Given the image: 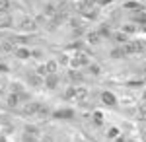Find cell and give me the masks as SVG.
Returning <instances> with one entry per match:
<instances>
[{
  "mask_svg": "<svg viewBox=\"0 0 146 142\" xmlns=\"http://www.w3.org/2000/svg\"><path fill=\"white\" fill-rule=\"evenodd\" d=\"M125 51V55H138V53H142L144 51V45L140 43V41H127L125 45H121Z\"/></svg>",
  "mask_w": 146,
  "mask_h": 142,
  "instance_id": "1",
  "label": "cell"
},
{
  "mask_svg": "<svg viewBox=\"0 0 146 142\" xmlns=\"http://www.w3.org/2000/svg\"><path fill=\"white\" fill-rule=\"evenodd\" d=\"M51 117L56 121H72L74 117H76V111L74 109H68V107H64V109H56L51 113Z\"/></svg>",
  "mask_w": 146,
  "mask_h": 142,
  "instance_id": "2",
  "label": "cell"
},
{
  "mask_svg": "<svg viewBox=\"0 0 146 142\" xmlns=\"http://www.w3.org/2000/svg\"><path fill=\"white\" fill-rule=\"evenodd\" d=\"M58 84H60V76H58L56 72L47 74V76L43 78V86H45L47 90H55V88H58Z\"/></svg>",
  "mask_w": 146,
  "mask_h": 142,
  "instance_id": "3",
  "label": "cell"
},
{
  "mask_svg": "<svg viewBox=\"0 0 146 142\" xmlns=\"http://www.w3.org/2000/svg\"><path fill=\"white\" fill-rule=\"evenodd\" d=\"M70 64L74 66V68H82V66L90 64V58L84 55V53H78V55H74L72 58H70Z\"/></svg>",
  "mask_w": 146,
  "mask_h": 142,
  "instance_id": "4",
  "label": "cell"
},
{
  "mask_svg": "<svg viewBox=\"0 0 146 142\" xmlns=\"http://www.w3.org/2000/svg\"><path fill=\"white\" fill-rule=\"evenodd\" d=\"M101 103L107 107H113V105H117V96L113 92H101Z\"/></svg>",
  "mask_w": 146,
  "mask_h": 142,
  "instance_id": "5",
  "label": "cell"
},
{
  "mask_svg": "<svg viewBox=\"0 0 146 142\" xmlns=\"http://www.w3.org/2000/svg\"><path fill=\"white\" fill-rule=\"evenodd\" d=\"M14 55L18 56V58H22V60H27V58H31V49H27V47H16Z\"/></svg>",
  "mask_w": 146,
  "mask_h": 142,
  "instance_id": "6",
  "label": "cell"
},
{
  "mask_svg": "<svg viewBox=\"0 0 146 142\" xmlns=\"http://www.w3.org/2000/svg\"><path fill=\"white\" fill-rule=\"evenodd\" d=\"M125 10H133L136 14V12H144L146 10V6H142L140 2H135V0H131V2H125V6H123Z\"/></svg>",
  "mask_w": 146,
  "mask_h": 142,
  "instance_id": "7",
  "label": "cell"
},
{
  "mask_svg": "<svg viewBox=\"0 0 146 142\" xmlns=\"http://www.w3.org/2000/svg\"><path fill=\"white\" fill-rule=\"evenodd\" d=\"M80 16H84V18H88V20H96L98 18V12L94 10V8H82L80 6Z\"/></svg>",
  "mask_w": 146,
  "mask_h": 142,
  "instance_id": "8",
  "label": "cell"
},
{
  "mask_svg": "<svg viewBox=\"0 0 146 142\" xmlns=\"http://www.w3.org/2000/svg\"><path fill=\"white\" fill-rule=\"evenodd\" d=\"M39 107H41V103H27L23 107V113L25 115H37L39 113Z\"/></svg>",
  "mask_w": 146,
  "mask_h": 142,
  "instance_id": "9",
  "label": "cell"
},
{
  "mask_svg": "<svg viewBox=\"0 0 146 142\" xmlns=\"http://www.w3.org/2000/svg\"><path fill=\"white\" fill-rule=\"evenodd\" d=\"M27 80H29V84L35 86V88H41V86H43V76H39L37 72H35V74H29Z\"/></svg>",
  "mask_w": 146,
  "mask_h": 142,
  "instance_id": "10",
  "label": "cell"
},
{
  "mask_svg": "<svg viewBox=\"0 0 146 142\" xmlns=\"http://www.w3.org/2000/svg\"><path fill=\"white\" fill-rule=\"evenodd\" d=\"M6 103H8V107H18L20 105V96L18 94H10L8 99H6Z\"/></svg>",
  "mask_w": 146,
  "mask_h": 142,
  "instance_id": "11",
  "label": "cell"
},
{
  "mask_svg": "<svg viewBox=\"0 0 146 142\" xmlns=\"http://www.w3.org/2000/svg\"><path fill=\"white\" fill-rule=\"evenodd\" d=\"M109 39H113V41H117V43H121V45H125L127 41H129V39H127V35H125L123 31H121V33H111V37H109Z\"/></svg>",
  "mask_w": 146,
  "mask_h": 142,
  "instance_id": "12",
  "label": "cell"
},
{
  "mask_svg": "<svg viewBox=\"0 0 146 142\" xmlns=\"http://www.w3.org/2000/svg\"><path fill=\"white\" fill-rule=\"evenodd\" d=\"M35 27H37V25H35V20H29V18H25V20L22 22V29H25V31H29V29L33 31Z\"/></svg>",
  "mask_w": 146,
  "mask_h": 142,
  "instance_id": "13",
  "label": "cell"
},
{
  "mask_svg": "<svg viewBox=\"0 0 146 142\" xmlns=\"http://www.w3.org/2000/svg\"><path fill=\"white\" fill-rule=\"evenodd\" d=\"M125 51H123V47H117V49H113L111 51V58H117V60H119V58H125Z\"/></svg>",
  "mask_w": 146,
  "mask_h": 142,
  "instance_id": "14",
  "label": "cell"
},
{
  "mask_svg": "<svg viewBox=\"0 0 146 142\" xmlns=\"http://www.w3.org/2000/svg\"><path fill=\"white\" fill-rule=\"evenodd\" d=\"M98 35H100V37H103V39H109V37H111V29H109L107 25H101L100 31H98Z\"/></svg>",
  "mask_w": 146,
  "mask_h": 142,
  "instance_id": "15",
  "label": "cell"
},
{
  "mask_svg": "<svg viewBox=\"0 0 146 142\" xmlns=\"http://www.w3.org/2000/svg\"><path fill=\"white\" fill-rule=\"evenodd\" d=\"M86 98H88V90L86 88H78L76 90V99L78 101H86Z\"/></svg>",
  "mask_w": 146,
  "mask_h": 142,
  "instance_id": "16",
  "label": "cell"
},
{
  "mask_svg": "<svg viewBox=\"0 0 146 142\" xmlns=\"http://www.w3.org/2000/svg\"><path fill=\"white\" fill-rule=\"evenodd\" d=\"M100 35H98V31H94V33H88V43H92V45H98L100 43Z\"/></svg>",
  "mask_w": 146,
  "mask_h": 142,
  "instance_id": "17",
  "label": "cell"
},
{
  "mask_svg": "<svg viewBox=\"0 0 146 142\" xmlns=\"http://www.w3.org/2000/svg\"><path fill=\"white\" fill-rule=\"evenodd\" d=\"M76 90H78L76 86H74V88H68L66 92H64V99H76Z\"/></svg>",
  "mask_w": 146,
  "mask_h": 142,
  "instance_id": "18",
  "label": "cell"
},
{
  "mask_svg": "<svg viewBox=\"0 0 146 142\" xmlns=\"http://www.w3.org/2000/svg\"><path fill=\"white\" fill-rule=\"evenodd\" d=\"M88 70H90L94 76H100V74H101V66L100 64H92V62H90V64H88Z\"/></svg>",
  "mask_w": 146,
  "mask_h": 142,
  "instance_id": "19",
  "label": "cell"
},
{
  "mask_svg": "<svg viewBox=\"0 0 146 142\" xmlns=\"http://www.w3.org/2000/svg\"><path fill=\"white\" fill-rule=\"evenodd\" d=\"M68 80H72V82H82V74H78L76 70H70V72H68Z\"/></svg>",
  "mask_w": 146,
  "mask_h": 142,
  "instance_id": "20",
  "label": "cell"
},
{
  "mask_svg": "<svg viewBox=\"0 0 146 142\" xmlns=\"http://www.w3.org/2000/svg\"><path fill=\"white\" fill-rule=\"evenodd\" d=\"M55 14H56V8L53 6V4H47V6H45V16H49V18H55Z\"/></svg>",
  "mask_w": 146,
  "mask_h": 142,
  "instance_id": "21",
  "label": "cell"
},
{
  "mask_svg": "<svg viewBox=\"0 0 146 142\" xmlns=\"http://www.w3.org/2000/svg\"><path fill=\"white\" fill-rule=\"evenodd\" d=\"M45 66H47V72H49V74H53V72H56V66H58V62H56V60H49Z\"/></svg>",
  "mask_w": 146,
  "mask_h": 142,
  "instance_id": "22",
  "label": "cell"
},
{
  "mask_svg": "<svg viewBox=\"0 0 146 142\" xmlns=\"http://www.w3.org/2000/svg\"><path fill=\"white\" fill-rule=\"evenodd\" d=\"M94 123L96 125H103V115H101L100 111H94Z\"/></svg>",
  "mask_w": 146,
  "mask_h": 142,
  "instance_id": "23",
  "label": "cell"
},
{
  "mask_svg": "<svg viewBox=\"0 0 146 142\" xmlns=\"http://www.w3.org/2000/svg\"><path fill=\"white\" fill-rule=\"evenodd\" d=\"M121 31L127 35V33H136L138 29H136V25H123V29H121Z\"/></svg>",
  "mask_w": 146,
  "mask_h": 142,
  "instance_id": "24",
  "label": "cell"
},
{
  "mask_svg": "<svg viewBox=\"0 0 146 142\" xmlns=\"http://www.w3.org/2000/svg\"><path fill=\"white\" fill-rule=\"evenodd\" d=\"M117 136H119V129L111 127V129L107 131V138H117Z\"/></svg>",
  "mask_w": 146,
  "mask_h": 142,
  "instance_id": "25",
  "label": "cell"
},
{
  "mask_svg": "<svg viewBox=\"0 0 146 142\" xmlns=\"http://www.w3.org/2000/svg\"><path fill=\"white\" fill-rule=\"evenodd\" d=\"M35 72H37V74H39V76H43V78H45L47 74H49V72H47V66H45V64L37 66V70H35Z\"/></svg>",
  "mask_w": 146,
  "mask_h": 142,
  "instance_id": "26",
  "label": "cell"
},
{
  "mask_svg": "<svg viewBox=\"0 0 146 142\" xmlns=\"http://www.w3.org/2000/svg\"><path fill=\"white\" fill-rule=\"evenodd\" d=\"M10 8V0H0V12H8Z\"/></svg>",
  "mask_w": 146,
  "mask_h": 142,
  "instance_id": "27",
  "label": "cell"
},
{
  "mask_svg": "<svg viewBox=\"0 0 146 142\" xmlns=\"http://www.w3.org/2000/svg\"><path fill=\"white\" fill-rule=\"evenodd\" d=\"M68 49H76V51H82V49H84V45L80 43V41H76V43H72V45H70Z\"/></svg>",
  "mask_w": 146,
  "mask_h": 142,
  "instance_id": "28",
  "label": "cell"
},
{
  "mask_svg": "<svg viewBox=\"0 0 146 142\" xmlns=\"http://www.w3.org/2000/svg\"><path fill=\"white\" fill-rule=\"evenodd\" d=\"M136 29H140V31H144V33H146V22H142V23H136Z\"/></svg>",
  "mask_w": 146,
  "mask_h": 142,
  "instance_id": "29",
  "label": "cell"
},
{
  "mask_svg": "<svg viewBox=\"0 0 146 142\" xmlns=\"http://www.w3.org/2000/svg\"><path fill=\"white\" fill-rule=\"evenodd\" d=\"M2 51H12V45L10 43H2Z\"/></svg>",
  "mask_w": 146,
  "mask_h": 142,
  "instance_id": "30",
  "label": "cell"
},
{
  "mask_svg": "<svg viewBox=\"0 0 146 142\" xmlns=\"http://www.w3.org/2000/svg\"><path fill=\"white\" fill-rule=\"evenodd\" d=\"M113 0H98V6H105V4H109Z\"/></svg>",
  "mask_w": 146,
  "mask_h": 142,
  "instance_id": "31",
  "label": "cell"
},
{
  "mask_svg": "<svg viewBox=\"0 0 146 142\" xmlns=\"http://www.w3.org/2000/svg\"><path fill=\"white\" fill-rule=\"evenodd\" d=\"M56 62H60V64H66V62H68V58H66V56H60V58H58Z\"/></svg>",
  "mask_w": 146,
  "mask_h": 142,
  "instance_id": "32",
  "label": "cell"
},
{
  "mask_svg": "<svg viewBox=\"0 0 146 142\" xmlns=\"http://www.w3.org/2000/svg\"><path fill=\"white\" fill-rule=\"evenodd\" d=\"M41 142H53V138H51V136H47V134H45V136L41 138Z\"/></svg>",
  "mask_w": 146,
  "mask_h": 142,
  "instance_id": "33",
  "label": "cell"
},
{
  "mask_svg": "<svg viewBox=\"0 0 146 142\" xmlns=\"http://www.w3.org/2000/svg\"><path fill=\"white\" fill-rule=\"evenodd\" d=\"M0 94H2V92H0Z\"/></svg>",
  "mask_w": 146,
  "mask_h": 142,
  "instance_id": "34",
  "label": "cell"
}]
</instances>
